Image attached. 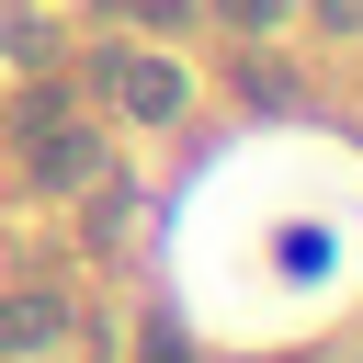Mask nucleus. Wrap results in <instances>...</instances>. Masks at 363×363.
Returning <instances> with one entry per match:
<instances>
[{
  "label": "nucleus",
  "mask_w": 363,
  "mask_h": 363,
  "mask_svg": "<svg viewBox=\"0 0 363 363\" xmlns=\"http://www.w3.org/2000/svg\"><path fill=\"white\" fill-rule=\"evenodd\" d=\"M102 91H113L136 125H170V113L193 102V68H182V57H159V45H113V57H102Z\"/></svg>",
  "instance_id": "1"
},
{
  "label": "nucleus",
  "mask_w": 363,
  "mask_h": 363,
  "mask_svg": "<svg viewBox=\"0 0 363 363\" xmlns=\"http://www.w3.org/2000/svg\"><path fill=\"white\" fill-rule=\"evenodd\" d=\"M57 329H68V295H45V284L0 306V352H57Z\"/></svg>",
  "instance_id": "2"
},
{
  "label": "nucleus",
  "mask_w": 363,
  "mask_h": 363,
  "mask_svg": "<svg viewBox=\"0 0 363 363\" xmlns=\"http://www.w3.org/2000/svg\"><path fill=\"white\" fill-rule=\"evenodd\" d=\"M216 11H227V23H238V34H272V23H284V11H295V0H216Z\"/></svg>",
  "instance_id": "3"
},
{
  "label": "nucleus",
  "mask_w": 363,
  "mask_h": 363,
  "mask_svg": "<svg viewBox=\"0 0 363 363\" xmlns=\"http://www.w3.org/2000/svg\"><path fill=\"white\" fill-rule=\"evenodd\" d=\"M318 23L329 34H363V0H318Z\"/></svg>",
  "instance_id": "4"
},
{
  "label": "nucleus",
  "mask_w": 363,
  "mask_h": 363,
  "mask_svg": "<svg viewBox=\"0 0 363 363\" xmlns=\"http://www.w3.org/2000/svg\"><path fill=\"white\" fill-rule=\"evenodd\" d=\"M125 11H147V23H193V0H125Z\"/></svg>",
  "instance_id": "5"
}]
</instances>
